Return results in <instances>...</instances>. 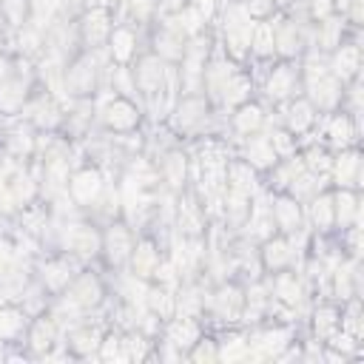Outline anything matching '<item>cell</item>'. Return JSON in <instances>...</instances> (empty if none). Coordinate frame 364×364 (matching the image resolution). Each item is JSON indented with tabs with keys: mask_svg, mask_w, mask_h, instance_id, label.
<instances>
[{
	"mask_svg": "<svg viewBox=\"0 0 364 364\" xmlns=\"http://www.w3.org/2000/svg\"><path fill=\"white\" fill-rule=\"evenodd\" d=\"M68 191H71V199L80 202V205L94 202V199L100 196V191H102V176H100V171H97V168H82V171H77L74 179H71V185H68Z\"/></svg>",
	"mask_w": 364,
	"mask_h": 364,
	"instance_id": "obj_1",
	"label": "cell"
},
{
	"mask_svg": "<svg viewBox=\"0 0 364 364\" xmlns=\"http://www.w3.org/2000/svg\"><path fill=\"white\" fill-rule=\"evenodd\" d=\"M136 122H139V111H136L134 102L125 100V97H117V100L105 108V125L114 128V131H131Z\"/></svg>",
	"mask_w": 364,
	"mask_h": 364,
	"instance_id": "obj_2",
	"label": "cell"
},
{
	"mask_svg": "<svg viewBox=\"0 0 364 364\" xmlns=\"http://www.w3.org/2000/svg\"><path fill=\"white\" fill-rule=\"evenodd\" d=\"M162 74H165L162 63H159L156 57H145V60L139 63V68L134 71V82H136L145 94H156L159 85H162Z\"/></svg>",
	"mask_w": 364,
	"mask_h": 364,
	"instance_id": "obj_3",
	"label": "cell"
},
{
	"mask_svg": "<svg viewBox=\"0 0 364 364\" xmlns=\"http://www.w3.org/2000/svg\"><path fill=\"white\" fill-rule=\"evenodd\" d=\"M134 46H136V34L128 26H119V28L111 31V54H114V60L128 63L131 54H134Z\"/></svg>",
	"mask_w": 364,
	"mask_h": 364,
	"instance_id": "obj_4",
	"label": "cell"
},
{
	"mask_svg": "<svg viewBox=\"0 0 364 364\" xmlns=\"http://www.w3.org/2000/svg\"><path fill=\"white\" fill-rule=\"evenodd\" d=\"M65 85L74 88V94H88L91 85H94V65H91V60L74 63V68L65 77Z\"/></svg>",
	"mask_w": 364,
	"mask_h": 364,
	"instance_id": "obj_5",
	"label": "cell"
},
{
	"mask_svg": "<svg viewBox=\"0 0 364 364\" xmlns=\"http://www.w3.org/2000/svg\"><path fill=\"white\" fill-rule=\"evenodd\" d=\"M202 114H205V102L199 100V97H185L182 102H179V111H176V128H193L199 119H202Z\"/></svg>",
	"mask_w": 364,
	"mask_h": 364,
	"instance_id": "obj_6",
	"label": "cell"
},
{
	"mask_svg": "<svg viewBox=\"0 0 364 364\" xmlns=\"http://www.w3.org/2000/svg\"><path fill=\"white\" fill-rule=\"evenodd\" d=\"M71 301L77 304H97L100 301V282L94 276H80L71 287Z\"/></svg>",
	"mask_w": 364,
	"mask_h": 364,
	"instance_id": "obj_7",
	"label": "cell"
},
{
	"mask_svg": "<svg viewBox=\"0 0 364 364\" xmlns=\"http://www.w3.org/2000/svg\"><path fill=\"white\" fill-rule=\"evenodd\" d=\"M270 216H273V222H276L279 228L293 230V228H296V222H299V208H296V202H290V199H279Z\"/></svg>",
	"mask_w": 364,
	"mask_h": 364,
	"instance_id": "obj_8",
	"label": "cell"
},
{
	"mask_svg": "<svg viewBox=\"0 0 364 364\" xmlns=\"http://www.w3.org/2000/svg\"><path fill=\"white\" fill-rule=\"evenodd\" d=\"M233 125H236L242 134L256 131V128L262 125V111H259V105H242L239 114L233 117Z\"/></svg>",
	"mask_w": 364,
	"mask_h": 364,
	"instance_id": "obj_9",
	"label": "cell"
},
{
	"mask_svg": "<svg viewBox=\"0 0 364 364\" xmlns=\"http://www.w3.org/2000/svg\"><path fill=\"white\" fill-rule=\"evenodd\" d=\"M247 162H256L262 168H267L270 162H276V151H273V142H264V139H253L247 145Z\"/></svg>",
	"mask_w": 364,
	"mask_h": 364,
	"instance_id": "obj_10",
	"label": "cell"
},
{
	"mask_svg": "<svg viewBox=\"0 0 364 364\" xmlns=\"http://www.w3.org/2000/svg\"><path fill=\"white\" fill-rule=\"evenodd\" d=\"M23 330V316L11 307H3L0 310V336L9 338V336H17Z\"/></svg>",
	"mask_w": 364,
	"mask_h": 364,
	"instance_id": "obj_11",
	"label": "cell"
},
{
	"mask_svg": "<svg viewBox=\"0 0 364 364\" xmlns=\"http://www.w3.org/2000/svg\"><path fill=\"white\" fill-rule=\"evenodd\" d=\"M290 88H293V77H290V71H287V68L273 71V77H270V82H267V94L279 100V97H284Z\"/></svg>",
	"mask_w": 364,
	"mask_h": 364,
	"instance_id": "obj_12",
	"label": "cell"
},
{
	"mask_svg": "<svg viewBox=\"0 0 364 364\" xmlns=\"http://www.w3.org/2000/svg\"><path fill=\"white\" fill-rule=\"evenodd\" d=\"M165 179H168L171 185H179V182L185 179V156H182V154H171V156L165 159Z\"/></svg>",
	"mask_w": 364,
	"mask_h": 364,
	"instance_id": "obj_13",
	"label": "cell"
},
{
	"mask_svg": "<svg viewBox=\"0 0 364 364\" xmlns=\"http://www.w3.org/2000/svg\"><path fill=\"white\" fill-rule=\"evenodd\" d=\"M287 256H290V253H287V245H284L282 239H273V242H267V250H264L267 267H282Z\"/></svg>",
	"mask_w": 364,
	"mask_h": 364,
	"instance_id": "obj_14",
	"label": "cell"
},
{
	"mask_svg": "<svg viewBox=\"0 0 364 364\" xmlns=\"http://www.w3.org/2000/svg\"><path fill=\"white\" fill-rule=\"evenodd\" d=\"M31 341H34V347H48V344L54 341V324H51L48 318H40V321L34 324Z\"/></svg>",
	"mask_w": 364,
	"mask_h": 364,
	"instance_id": "obj_15",
	"label": "cell"
},
{
	"mask_svg": "<svg viewBox=\"0 0 364 364\" xmlns=\"http://www.w3.org/2000/svg\"><path fill=\"white\" fill-rule=\"evenodd\" d=\"M3 11H6V17H9L11 26H23L26 11H28V0H6L3 3Z\"/></svg>",
	"mask_w": 364,
	"mask_h": 364,
	"instance_id": "obj_16",
	"label": "cell"
},
{
	"mask_svg": "<svg viewBox=\"0 0 364 364\" xmlns=\"http://www.w3.org/2000/svg\"><path fill=\"white\" fill-rule=\"evenodd\" d=\"M330 131H333V139L344 142V139H347V134H350V125H347V119H338V117H336V119H333V128H330Z\"/></svg>",
	"mask_w": 364,
	"mask_h": 364,
	"instance_id": "obj_17",
	"label": "cell"
},
{
	"mask_svg": "<svg viewBox=\"0 0 364 364\" xmlns=\"http://www.w3.org/2000/svg\"><path fill=\"white\" fill-rule=\"evenodd\" d=\"M9 82V60H3L0 57V88Z\"/></svg>",
	"mask_w": 364,
	"mask_h": 364,
	"instance_id": "obj_18",
	"label": "cell"
}]
</instances>
